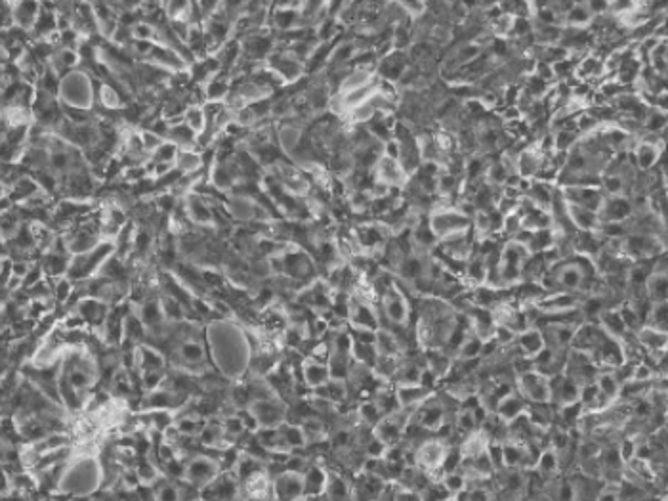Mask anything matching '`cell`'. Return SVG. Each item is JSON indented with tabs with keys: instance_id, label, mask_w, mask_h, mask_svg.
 Wrapping results in <instances>:
<instances>
[{
	"instance_id": "obj_21",
	"label": "cell",
	"mask_w": 668,
	"mask_h": 501,
	"mask_svg": "<svg viewBox=\"0 0 668 501\" xmlns=\"http://www.w3.org/2000/svg\"><path fill=\"white\" fill-rule=\"evenodd\" d=\"M516 347L525 358H531L533 360V358H537L542 350L547 349V342H544V335H542L539 327H529L527 331L517 335Z\"/></svg>"
},
{
	"instance_id": "obj_40",
	"label": "cell",
	"mask_w": 668,
	"mask_h": 501,
	"mask_svg": "<svg viewBox=\"0 0 668 501\" xmlns=\"http://www.w3.org/2000/svg\"><path fill=\"white\" fill-rule=\"evenodd\" d=\"M596 385L605 398L617 402L618 394H621V383L615 379L613 371H600V375L596 377Z\"/></svg>"
},
{
	"instance_id": "obj_53",
	"label": "cell",
	"mask_w": 668,
	"mask_h": 501,
	"mask_svg": "<svg viewBox=\"0 0 668 501\" xmlns=\"http://www.w3.org/2000/svg\"><path fill=\"white\" fill-rule=\"evenodd\" d=\"M140 136H142V144H144L145 152L149 153L151 157L155 155L158 147L166 142L165 138H161L158 134H155V132L149 131V129H140Z\"/></svg>"
},
{
	"instance_id": "obj_7",
	"label": "cell",
	"mask_w": 668,
	"mask_h": 501,
	"mask_svg": "<svg viewBox=\"0 0 668 501\" xmlns=\"http://www.w3.org/2000/svg\"><path fill=\"white\" fill-rule=\"evenodd\" d=\"M248 412L256 419L260 429H275V427H281L287 423V407L277 398L254 400L248 406Z\"/></svg>"
},
{
	"instance_id": "obj_2",
	"label": "cell",
	"mask_w": 668,
	"mask_h": 501,
	"mask_svg": "<svg viewBox=\"0 0 668 501\" xmlns=\"http://www.w3.org/2000/svg\"><path fill=\"white\" fill-rule=\"evenodd\" d=\"M98 484H100V463L88 456L77 461L71 471H67L64 479L59 480L61 490H69L77 495L90 494Z\"/></svg>"
},
{
	"instance_id": "obj_24",
	"label": "cell",
	"mask_w": 668,
	"mask_h": 501,
	"mask_svg": "<svg viewBox=\"0 0 668 501\" xmlns=\"http://www.w3.org/2000/svg\"><path fill=\"white\" fill-rule=\"evenodd\" d=\"M556 184H547V182H540V180H533L531 182V188L527 191V199L531 201L537 209H542V211H548L552 209L554 203V196H556Z\"/></svg>"
},
{
	"instance_id": "obj_18",
	"label": "cell",
	"mask_w": 668,
	"mask_h": 501,
	"mask_svg": "<svg viewBox=\"0 0 668 501\" xmlns=\"http://www.w3.org/2000/svg\"><path fill=\"white\" fill-rule=\"evenodd\" d=\"M662 150H665V145L649 144V142L639 140V144L636 145V150L632 152L634 165H636L638 170H641V173H651V170L657 167V163H659Z\"/></svg>"
},
{
	"instance_id": "obj_41",
	"label": "cell",
	"mask_w": 668,
	"mask_h": 501,
	"mask_svg": "<svg viewBox=\"0 0 668 501\" xmlns=\"http://www.w3.org/2000/svg\"><path fill=\"white\" fill-rule=\"evenodd\" d=\"M483 347H485V341L480 339L477 335L470 333L466 337V341L462 342L459 354H457V360H482Z\"/></svg>"
},
{
	"instance_id": "obj_49",
	"label": "cell",
	"mask_w": 668,
	"mask_h": 501,
	"mask_svg": "<svg viewBox=\"0 0 668 501\" xmlns=\"http://www.w3.org/2000/svg\"><path fill=\"white\" fill-rule=\"evenodd\" d=\"M246 492L252 498H264L269 492V480H267L266 472H256L252 474L251 479H246Z\"/></svg>"
},
{
	"instance_id": "obj_43",
	"label": "cell",
	"mask_w": 668,
	"mask_h": 501,
	"mask_svg": "<svg viewBox=\"0 0 668 501\" xmlns=\"http://www.w3.org/2000/svg\"><path fill=\"white\" fill-rule=\"evenodd\" d=\"M184 123L191 129V131L199 136L205 132L207 129V111H205V106H189L186 111V115H184Z\"/></svg>"
},
{
	"instance_id": "obj_36",
	"label": "cell",
	"mask_w": 668,
	"mask_h": 501,
	"mask_svg": "<svg viewBox=\"0 0 668 501\" xmlns=\"http://www.w3.org/2000/svg\"><path fill=\"white\" fill-rule=\"evenodd\" d=\"M98 100H100L101 108L105 109V111H122V109L126 108L124 106V100H122V96L119 94V90H117L113 85H109V82H100V87H98Z\"/></svg>"
},
{
	"instance_id": "obj_52",
	"label": "cell",
	"mask_w": 668,
	"mask_h": 501,
	"mask_svg": "<svg viewBox=\"0 0 668 501\" xmlns=\"http://www.w3.org/2000/svg\"><path fill=\"white\" fill-rule=\"evenodd\" d=\"M132 33H134V41H153V43H157V25L145 22V20H140L132 27Z\"/></svg>"
},
{
	"instance_id": "obj_3",
	"label": "cell",
	"mask_w": 668,
	"mask_h": 501,
	"mask_svg": "<svg viewBox=\"0 0 668 501\" xmlns=\"http://www.w3.org/2000/svg\"><path fill=\"white\" fill-rule=\"evenodd\" d=\"M428 224L436 238L443 241L454 233L472 230V218L466 217L459 207H436L428 215Z\"/></svg>"
},
{
	"instance_id": "obj_5",
	"label": "cell",
	"mask_w": 668,
	"mask_h": 501,
	"mask_svg": "<svg viewBox=\"0 0 668 501\" xmlns=\"http://www.w3.org/2000/svg\"><path fill=\"white\" fill-rule=\"evenodd\" d=\"M516 393L527 400V404H552L550 379L539 371H525L516 377Z\"/></svg>"
},
{
	"instance_id": "obj_12",
	"label": "cell",
	"mask_w": 668,
	"mask_h": 501,
	"mask_svg": "<svg viewBox=\"0 0 668 501\" xmlns=\"http://www.w3.org/2000/svg\"><path fill=\"white\" fill-rule=\"evenodd\" d=\"M560 189L569 205H579V207H584L590 211L600 212L605 201L604 191L600 186H567V188Z\"/></svg>"
},
{
	"instance_id": "obj_23",
	"label": "cell",
	"mask_w": 668,
	"mask_h": 501,
	"mask_svg": "<svg viewBox=\"0 0 668 501\" xmlns=\"http://www.w3.org/2000/svg\"><path fill=\"white\" fill-rule=\"evenodd\" d=\"M40 12H43V4L38 2H14L15 27L31 33Z\"/></svg>"
},
{
	"instance_id": "obj_9",
	"label": "cell",
	"mask_w": 668,
	"mask_h": 501,
	"mask_svg": "<svg viewBox=\"0 0 668 501\" xmlns=\"http://www.w3.org/2000/svg\"><path fill=\"white\" fill-rule=\"evenodd\" d=\"M275 501H306V482L304 472L285 471L274 482Z\"/></svg>"
},
{
	"instance_id": "obj_56",
	"label": "cell",
	"mask_w": 668,
	"mask_h": 501,
	"mask_svg": "<svg viewBox=\"0 0 668 501\" xmlns=\"http://www.w3.org/2000/svg\"><path fill=\"white\" fill-rule=\"evenodd\" d=\"M439 381H441V377H439L436 371H431L428 365H424V368H422V375H420V385L424 386L426 391L433 393V391H436V386L439 385Z\"/></svg>"
},
{
	"instance_id": "obj_55",
	"label": "cell",
	"mask_w": 668,
	"mask_h": 501,
	"mask_svg": "<svg viewBox=\"0 0 668 501\" xmlns=\"http://www.w3.org/2000/svg\"><path fill=\"white\" fill-rule=\"evenodd\" d=\"M138 479L142 484H149V486H155L158 480H161V474L157 472V469L151 465V463H144V465L138 469Z\"/></svg>"
},
{
	"instance_id": "obj_33",
	"label": "cell",
	"mask_w": 668,
	"mask_h": 501,
	"mask_svg": "<svg viewBox=\"0 0 668 501\" xmlns=\"http://www.w3.org/2000/svg\"><path fill=\"white\" fill-rule=\"evenodd\" d=\"M489 438L483 435L482 430H477L474 435H468L462 442L459 444V450L462 453V461H466V459H475L480 458L482 453H485L489 448Z\"/></svg>"
},
{
	"instance_id": "obj_14",
	"label": "cell",
	"mask_w": 668,
	"mask_h": 501,
	"mask_svg": "<svg viewBox=\"0 0 668 501\" xmlns=\"http://www.w3.org/2000/svg\"><path fill=\"white\" fill-rule=\"evenodd\" d=\"M550 391H552V404L558 409L579 404V398H581V385H577L565 373L550 379Z\"/></svg>"
},
{
	"instance_id": "obj_11",
	"label": "cell",
	"mask_w": 668,
	"mask_h": 501,
	"mask_svg": "<svg viewBox=\"0 0 668 501\" xmlns=\"http://www.w3.org/2000/svg\"><path fill=\"white\" fill-rule=\"evenodd\" d=\"M373 175L374 180L380 182V184L392 189H405V186L410 180V176L405 173V168L401 167L399 161L389 159V157H384V155L376 163Z\"/></svg>"
},
{
	"instance_id": "obj_19",
	"label": "cell",
	"mask_w": 668,
	"mask_h": 501,
	"mask_svg": "<svg viewBox=\"0 0 668 501\" xmlns=\"http://www.w3.org/2000/svg\"><path fill=\"white\" fill-rule=\"evenodd\" d=\"M567 215L577 232H598L600 230V224H602L600 212L567 203Z\"/></svg>"
},
{
	"instance_id": "obj_54",
	"label": "cell",
	"mask_w": 668,
	"mask_h": 501,
	"mask_svg": "<svg viewBox=\"0 0 668 501\" xmlns=\"http://www.w3.org/2000/svg\"><path fill=\"white\" fill-rule=\"evenodd\" d=\"M223 433L228 438H237L246 430L244 427L243 419H241V415H228L225 419H223Z\"/></svg>"
},
{
	"instance_id": "obj_45",
	"label": "cell",
	"mask_w": 668,
	"mask_h": 501,
	"mask_svg": "<svg viewBox=\"0 0 668 501\" xmlns=\"http://www.w3.org/2000/svg\"><path fill=\"white\" fill-rule=\"evenodd\" d=\"M52 284V293H54V300H58V303H67V300H71L73 293H77L75 289V282H73L71 277H58V279H48Z\"/></svg>"
},
{
	"instance_id": "obj_34",
	"label": "cell",
	"mask_w": 668,
	"mask_h": 501,
	"mask_svg": "<svg viewBox=\"0 0 668 501\" xmlns=\"http://www.w3.org/2000/svg\"><path fill=\"white\" fill-rule=\"evenodd\" d=\"M594 22V15L590 12L588 2H575L573 8L569 10L563 27H575V29H590V25Z\"/></svg>"
},
{
	"instance_id": "obj_20",
	"label": "cell",
	"mask_w": 668,
	"mask_h": 501,
	"mask_svg": "<svg viewBox=\"0 0 668 501\" xmlns=\"http://www.w3.org/2000/svg\"><path fill=\"white\" fill-rule=\"evenodd\" d=\"M134 358H136V368L140 370V373L165 370V356H163V352L155 349V347L140 344V347L134 349Z\"/></svg>"
},
{
	"instance_id": "obj_42",
	"label": "cell",
	"mask_w": 668,
	"mask_h": 501,
	"mask_svg": "<svg viewBox=\"0 0 668 501\" xmlns=\"http://www.w3.org/2000/svg\"><path fill=\"white\" fill-rule=\"evenodd\" d=\"M668 129V113L661 111V109L651 108L649 109V113H647L646 121H644V132L647 134H659L661 136L662 132Z\"/></svg>"
},
{
	"instance_id": "obj_29",
	"label": "cell",
	"mask_w": 668,
	"mask_h": 501,
	"mask_svg": "<svg viewBox=\"0 0 668 501\" xmlns=\"http://www.w3.org/2000/svg\"><path fill=\"white\" fill-rule=\"evenodd\" d=\"M527 407H529L527 400H525L524 396H519L517 393H514L510 394V396H506V398L498 404L495 414L498 415L503 421L512 423L514 419H517V417H521L524 414H527Z\"/></svg>"
},
{
	"instance_id": "obj_32",
	"label": "cell",
	"mask_w": 668,
	"mask_h": 501,
	"mask_svg": "<svg viewBox=\"0 0 668 501\" xmlns=\"http://www.w3.org/2000/svg\"><path fill=\"white\" fill-rule=\"evenodd\" d=\"M535 471L539 472L544 482H550V480L558 479V477L561 474L560 456H558V453H556L552 448H547V450H542L539 461H537V467H535Z\"/></svg>"
},
{
	"instance_id": "obj_60",
	"label": "cell",
	"mask_w": 668,
	"mask_h": 501,
	"mask_svg": "<svg viewBox=\"0 0 668 501\" xmlns=\"http://www.w3.org/2000/svg\"><path fill=\"white\" fill-rule=\"evenodd\" d=\"M667 500H668V486H667Z\"/></svg>"
},
{
	"instance_id": "obj_25",
	"label": "cell",
	"mask_w": 668,
	"mask_h": 501,
	"mask_svg": "<svg viewBox=\"0 0 668 501\" xmlns=\"http://www.w3.org/2000/svg\"><path fill=\"white\" fill-rule=\"evenodd\" d=\"M329 477L331 472H327L321 465H309L304 472V482H306V498H316L327 492L329 486Z\"/></svg>"
},
{
	"instance_id": "obj_15",
	"label": "cell",
	"mask_w": 668,
	"mask_h": 501,
	"mask_svg": "<svg viewBox=\"0 0 668 501\" xmlns=\"http://www.w3.org/2000/svg\"><path fill=\"white\" fill-rule=\"evenodd\" d=\"M634 217V203L630 197H605L600 209L602 222H628Z\"/></svg>"
},
{
	"instance_id": "obj_6",
	"label": "cell",
	"mask_w": 668,
	"mask_h": 501,
	"mask_svg": "<svg viewBox=\"0 0 668 501\" xmlns=\"http://www.w3.org/2000/svg\"><path fill=\"white\" fill-rule=\"evenodd\" d=\"M413 451H415V465L428 472L431 479L436 480V472H441L443 461L447 458L449 444L441 442L436 436H431L426 442L417 446Z\"/></svg>"
},
{
	"instance_id": "obj_37",
	"label": "cell",
	"mask_w": 668,
	"mask_h": 501,
	"mask_svg": "<svg viewBox=\"0 0 668 501\" xmlns=\"http://www.w3.org/2000/svg\"><path fill=\"white\" fill-rule=\"evenodd\" d=\"M581 142V134L575 129H561V131L554 132V144H556V153H565L573 152L577 145Z\"/></svg>"
},
{
	"instance_id": "obj_27",
	"label": "cell",
	"mask_w": 668,
	"mask_h": 501,
	"mask_svg": "<svg viewBox=\"0 0 668 501\" xmlns=\"http://www.w3.org/2000/svg\"><path fill=\"white\" fill-rule=\"evenodd\" d=\"M374 347H376L378 356L401 358L403 354L401 342H399L397 335H395L389 327H380V329L376 331V342H374Z\"/></svg>"
},
{
	"instance_id": "obj_8",
	"label": "cell",
	"mask_w": 668,
	"mask_h": 501,
	"mask_svg": "<svg viewBox=\"0 0 668 501\" xmlns=\"http://www.w3.org/2000/svg\"><path fill=\"white\" fill-rule=\"evenodd\" d=\"M201 501H241V484L231 472H220L210 484L201 488Z\"/></svg>"
},
{
	"instance_id": "obj_31",
	"label": "cell",
	"mask_w": 668,
	"mask_h": 501,
	"mask_svg": "<svg viewBox=\"0 0 668 501\" xmlns=\"http://www.w3.org/2000/svg\"><path fill=\"white\" fill-rule=\"evenodd\" d=\"M395 393H397V400H399V406L401 407H418L422 402L430 398V391H426L422 385H397L395 386Z\"/></svg>"
},
{
	"instance_id": "obj_26",
	"label": "cell",
	"mask_w": 668,
	"mask_h": 501,
	"mask_svg": "<svg viewBox=\"0 0 668 501\" xmlns=\"http://www.w3.org/2000/svg\"><path fill=\"white\" fill-rule=\"evenodd\" d=\"M176 168L180 170L181 175H199L202 168H205V155L201 150L197 147H184L178 153V159H176Z\"/></svg>"
},
{
	"instance_id": "obj_35",
	"label": "cell",
	"mask_w": 668,
	"mask_h": 501,
	"mask_svg": "<svg viewBox=\"0 0 668 501\" xmlns=\"http://www.w3.org/2000/svg\"><path fill=\"white\" fill-rule=\"evenodd\" d=\"M205 98L207 103H225L231 94V80L223 77H214L205 85Z\"/></svg>"
},
{
	"instance_id": "obj_10",
	"label": "cell",
	"mask_w": 668,
	"mask_h": 501,
	"mask_svg": "<svg viewBox=\"0 0 668 501\" xmlns=\"http://www.w3.org/2000/svg\"><path fill=\"white\" fill-rule=\"evenodd\" d=\"M184 207L191 224L197 228H212L214 226V205L209 197L191 191L189 196L184 197Z\"/></svg>"
},
{
	"instance_id": "obj_59",
	"label": "cell",
	"mask_w": 668,
	"mask_h": 501,
	"mask_svg": "<svg viewBox=\"0 0 668 501\" xmlns=\"http://www.w3.org/2000/svg\"><path fill=\"white\" fill-rule=\"evenodd\" d=\"M382 155H384V157H389V159L399 161V157H401V147H399V142H397L395 138L386 142V144H384V150H382Z\"/></svg>"
},
{
	"instance_id": "obj_17",
	"label": "cell",
	"mask_w": 668,
	"mask_h": 501,
	"mask_svg": "<svg viewBox=\"0 0 668 501\" xmlns=\"http://www.w3.org/2000/svg\"><path fill=\"white\" fill-rule=\"evenodd\" d=\"M300 371H302L304 385L309 386L311 391H316V389L327 385V383L331 381L329 363L316 362V360H311V358H306V362L300 365Z\"/></svg>"
},
{
	"instance_id": "obj_39",
	"label": "cell",
	"mask_w": 668,
	"mask_h": 501,
	"mask_svg": "<svg viewBox=\"0 0 668 501\" xmlns=\"http://www.w3.org/2000/svg\"><path fill=\"white\" fill-rule=\"evenodd\" d=\"M147 333V327L142 320H140V316L138 314H128V316H124V320H122V335L126 337V341H142Z\"/></svg>"
},
{
	"instance_id": "obj_30",
	"label": "cell",
	"mask_w": 668,
	"mask_h": 501,
	"mask_svg": "<svg viewBox=\"0 0 668 501\" xmlns=\"http://www.w3.org/2000/svg\"><path fill=\"white\" fill-rule=\"evenodd\" d=\"M638 339L641 342V347L647 350V354L657 356V352H662V350L668 349V333L659 331L655 327H641L638 331Z\"/></svg>"
},
{
	"instance_id": "obj_16",
	"label": "cell",
	"mask_w": 668,
	"mask_h": 501,
	"mask_svg": "<svg viewBox=\"0 0 668 501\" xmlns=\"http://www.w3.org/2000/svg\"><path fill=\"white\" fill-rule=\"evenodd\" d=\"M539 329L544 335L547 349L571 350L577 327L565 326V324H542V326H539Z\"/></svg>"
},
{
	"instance_id": "obj_48",
	"label": "cell",
	"mask_w": 668,
	"mask_h": 501,
	"mask_svg": "<svg viewBox=\"0 0 668 501\" xmlns=\"http://www.w3.org/2000/svg\"><path fill=\"white\" fill-rule=\"evenodd\" d=\"M439 480L445 484V488L451 492V494H453V498H457L460 492H464V490L468 488V479H466V474L462 472V469H459V471H454V472H447V474H443Z\"/></svg>"
},
{
	"instance_id": "obj_51",
	"label": "cell",
	"mask_w": 668,
	"mask_h": 501,
	"mask_svg": "<svg viewBox=\"0 0 668 501\" xmlns=\"http://www.w3.org/2000/svg\"><path fill=\"white\" fill-rule=\"evenodd\" d=\"M155 500L157 501H180V490L170 482L158 480L155 484Z\"/></svg>"
},
{
	"instance_id": "obj_4",
	"label": "cell",
	"mask_w": 668,
	"mask_h": 501,
	"mask_svg": "<svg viewBox=\"0 0 668 501\" xmlns=\"http://www.w3.org/2000/svg\"><path fill=\"white\" fill-rule=\"evenodd\" d=\"M382 314L388 320V327H407L410 318V305L409 298L405 295V291L399 287V282L395 279V284L389 287L380 297Z\"/></svg>"
},
{
	"instance_id": "obj_28",
	"label": "cell",
	"mask_w": 668,
	"mask_h": 501,
	"mask_svg": "<svg viewBox=\"0 0 668 501\" xmlns=\"http://www.w3.org/2000/svg\"><path fill=\"white\" fill-rule=\"evenodd\" d=\"M598 324L602 326L605 333L613 337V339H617V341H623L626 337V333H630L628 331V327H626L625 320H623V316L618 312V308H607L602 316H600V320Z\"/></svg>"
},
{
	"instance_id": "obj_13",
	"label": "cell",
	"mask_w": 668,
	"mask_h": 501,
	"mask_svg": "<svg viewBox=\"0 0 668 501\" xmlns=\"http://www.w3.org/2000/svg\"><path fill=\"white\" fill-rule=\"evenodd\" d=\"M220 471H222V465L216 459L199 456L186 465V479L189 480V484L205 488L220 474Z\"/></svg>"
},
{
	"instance_id": "obj_47",
	"label": "cell",
	"mask_w": 668,
	"mask_h": 501,
	"mask_svg": "<svg viewBox=\"0 0 668 501\" xmlns=\"http://www.w3.org/2000/svg\"><path fill=\"white\" fill-rule=\"evenodd\" d=\"M302 430L306 438H308V442H321L325 436H327V427H325V423L321 419H317V417H308V419H304L302 423Z\"/></svg>"
},
{
	"instance_id": "obj_44",
	"label": "cell",
	"mask_w": 668,
	"mask_h": 501,
	"mask_svg": "<svg viewBox=\"0 0 668 501\" xmlns=\"http://www.w3.org/2000/svg\"><path fill=\"white\" fill-rule=\"evenodd\" d=\"M508 178H510V175H508V170L504 168L500 159H498V157H493L491 163H489L485 182H487L489 186H493V188H504V186H506V182H508Z\"/></svg>"
},
{
	"instance_id": "obj_38",
	"label": "cell",
	"mask_w": 668,
	"mask_h": 501,
	"mask_svg": "<svg viewBox=\"0 0 668 501\" xmlns=\"http://www.w3.org/2000/svg\"><path fill=\"white\" fill-rule=\"evenodd\" d=\"M357 417H359V421L365 427L374 429L384 419V414H382V409L374 400H366V402H361L359 407H357Z\"/></svg>"
},
{
	"instance_id": "obj_57",
	"label": "cell",
	"mask_w": 668,
	"mask_h": 501,
	"mask_svg": "<svg viewBox=\"0 0 668 501\" xmlns=\"http://www.w3.org/2000/svg\"><path fill=\"white\" fill-rule=\"evenodd\" d=\"M596 501H623L621 494H618V484H604Z\"/></svg>"
},
{
	"instance_id": "obj_50",
	"label": "cell",
	"mask_w": 668,
	"mask_h": 501,
	"mask_svg": "<svg viewBox=\"0 0 668 501\" xmlns=\"http://www.w3.org/2000/svg\"><path fill=\"white\" fill-rule=\"evenodd\" d=\"M178 153H180V147L174 144V142H170V140H166L165 144L161 145L157 152H155L151 161H155V163H166V165H176Z\"/></svg>"
},
{
	"instance_id": "obj_46",
	"label": "cell",
	"mask_w": 668,
	"mask_h": 501,
	"mask_svg": "<svg viewBox=\"0 0 668 501\" xmlns=\"http://www.w3.org/2000/svg\"><path fill=\"white\" fill-rule=\"evenodd\" d=\"M422 501H451L454 500L453 494L445 488L441 480H430V484L420 492Z\"/></svg>"
},
{
	"instance_id": "obj_1",
	"label": "cell",
	"mask_w": 668,
	"mask_h": 501,
	"mask_svg": "<svg viewBox=\"0 0 668 501\" xmlns=\"http://www.w3.org/2000/svg\"><path fill=\"white\" fill-rule=\"evenodd\" d=\"M92 79L87 71H71L61 79L59 88V102L64 106L79 109H92L94 103Z\"/></svg>"
},
{
	"instance_id": "obj_58",
	"label": "cell",
	"mask_w": 668,
	"mask_h": 501,
	"mask_svg": "<svg viewBox=\"0 0 668 501\" xmlns=\"http://www.w3.org/2000/svg\"><path fill=\"white\" fill-rule=\"evenodd\" d=\"M394 501H422V498H420V494L415 492V490H407V488L395 486Z\"/></svg>"
},
{
	"instance_id": "obj_22",
	"label": "cell",
	"mask_w": 668,
	"mask_h": 501,
	"mask_svg": "<svg viewBox=\"0 0 668 501\" xmlns=\"http://www.w3.org/2000/svg\"><path fill=\"white\" fill-rule=\"evenodd\" d=\"M378 79V75L374 69H366V67H352L348 75L344 77V80L340 82V87H338L336 94H346V92H352V90H357V88H363L366 85H371L374 80Z\"/></svg>"
}]
</instances>
